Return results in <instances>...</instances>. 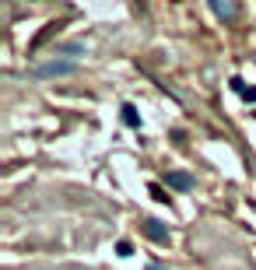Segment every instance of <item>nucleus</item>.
Listing matches in <instances>:
<instances>
[{"mask_svg":"<svg viewBox=\"0 0 256 270\" xmlns=\"http://www.w3.org/2000/svg\"><path fill=\"white\" fill-rule=\"evenodd\" d=\"M35 74L39 77H67V74H74V64L71 60H49V64H39Z\"/></svg>","mask_w":256,"mask_h":270,"instance_id":"nucleus-1","label":"nucleus"},{"mask_svg":"<svg viewBox=\"0 0 256 270\" xmlns=\"http://www.w3.org/2000/svg\"><path fill=\"white\" fill-rule=\"evenodd\" d=\"M141 228H144V235H148L151 242H169V228H165L158 218H144Z\"/></svg>","mask_w":256,"mask_h":270,"instance_id":"nucleus-2","label":"nucleus"},{"mask_svg":"<svg viewBox=\"0 0 256 270\" xmlns=\"http://www.w3.org/2000/svg\"><path fill=\"white\" fill-rule=\"evenodd\" d=\"M165 179H169L172 190H193V176L189 172H169Z\"/></svg>","mask_w":256,"mask_h":270,"instance_id":"nucleus-3","label":"nucleus"},{"mask_svg":"<svg viewBox=\"0 0 256 270\" xmlns=\"http://www.w3.org/2000/svg\"><path fill=\"white\" fill-rule=\"evenodd\" d=\"M228 84H232V91H235V95H242L246 102H256V88H249V84H246L242 77H232Z\"/></svg>","mask_w":256,"mask_h":270,"instance_id":"nucleus-4","label":"nucleus"},{"mask_svg":"<svg viewBox=\"0 0 256 270\" xmlns=\"http://www.w3.org/2000/svg\"><path fill=\"white\" fill-rule=\"evenodd\" d=\"M123 123H126L130 130H137V127H141V116H137V105H130V102L123 105Z\"/></svg>","mask_w":256,"mask_h":270,"instance_id":"nucleus-5","label":"nucleus"},{"mask_svg":"<svg viewBox=\"0 0 256 270\" xmlns=\"http://www.w3.org/2000/svg\"><path fill=\"white\" fill-rule=\"evenodd\" d=\"M211 11H214L218 18H235V14H239V7H235V4H218V0L211 4Z\"/></svg>","mask_w":256,"mask_h":270,"instance_id":"nucleus-6","label":"nucleus"},{"mask_svg":"<svg viewBox=\"0 0 256 270\" xmlns=\"http://www.w3.org/2000/svg\"><path fill=\"white\" fill-rule=\"evenodd\" d=\"M151 197H155V200H162V203H169V197H165V190H162L158 183H151Z\"/></svg>","mask_w":256,"mask_h":270,"instance_id":"nucleus-7","label":"nucleus"},{"mask_svg":"<svg viewBox=\"0 0 256 270\" xmlns=\"http://www.w3.org/2000/svg\"><path fill=\"white\" fill-rule=\"evenodd\" d=\"M116 249H119V256H130V253H134V246H130V242H126V239H123V242H119V246H116Z\"/></svg>","mask_w":256,"mask_h":270,"instance_id":"nucleus-8","label":"nucleus"},{"mask_svg":"<svg viewBox=\"0 0 256 270\" xmlns=\"http://www.w3.org/2000/svg\"><path fill=\"white\" fill-rule=\"evenodd\" d=\"M148 270H165V267L162 263H148Z\"/></svg>","mask_w":256,"mask_h":270,"instance_id":"nucleus-9","label":"nucleus"}]
</instances>
